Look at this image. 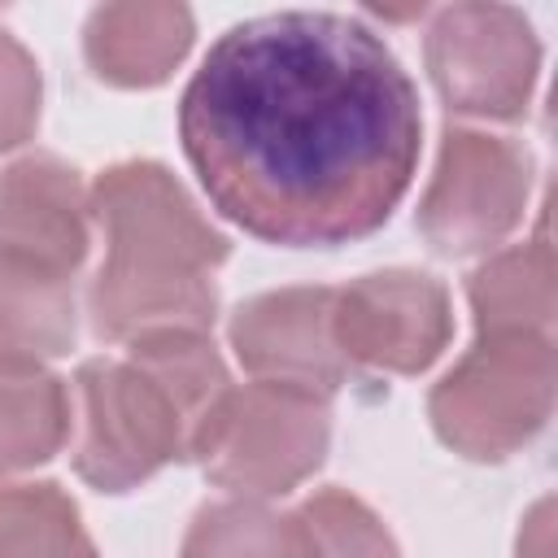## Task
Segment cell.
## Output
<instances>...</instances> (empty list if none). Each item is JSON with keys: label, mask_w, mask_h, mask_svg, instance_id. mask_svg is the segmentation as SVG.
Returning <instances> with one entry per match:
<instances>
[{"label": "cell", "mask_w": 558, "mask_h": 558, "mask_svg": "<svg viewBox=\"0 0 558 558\" xmlns=\"http://www.w3.org/2000/svg\"><path fill=\"white\" fill-rule=\"evenodd\" d=\"M418 131L410 74L344 13L288 9L231 26L179 100V140L214 209L292 248L384 227L414 179Z\"/></svg>", "instance_id": "cell-1"}, {"label": "cell", "mask_w": 558, "mask_h": 558, "mask_svg": "<svg viewBox=\"0 0 558 558\" xmlns=\"http://www.w3.org/2000/svg\"><path fill=\"white\" fill-rule=\"evenodd\" d=\"M87 205L109 244L87 288L96 336L131 344L157 331H209L218 314L214 270L231 244L183 183L157 161H118L87 187Z\"/></svg>", "instance_id": "cell-2"}, {"label": "cell", "mask_w": 558, "mask_h": 558, "mask_svg": "<svg viewBox=\"0 0 558 558\" xmlns=\"http://www.w3.org/2000/svg\"><path fill=\"white\" fill-rule=\"evenodd\" d=\"M74 471L100 493H126L196 453L179 397L131 353L92 357L74 375Z\"/></svg>", "instance_id": "cell-3"}, {"label": "cell", "mask_w": 558, "mask_h": 558, "mask_svg": "<svg viewBox=\"0 0 558 558\" xmlns=\"http://www.w3.org/2000/svg\"><path fill=\"white\" fill-rule=\"evenodd\" d=\"M554 379V336L480 331L458 366L432 388L427 414L449 449L475 462H497L545 427Z\"/></svg>", "instance_id": "cell-4"}, {"label": "cell", "mask_w": 558, "mask_h": 558, "mask_svg": "<svg viewBox=\"0 0 558 558\" xmlns=\"http://www.w3.org/2000/svg\"><path fill=\"white\" fill-rule=\"evenodd\" d=\"M331 440V405L327 397L253 379L231 388L196 462L218 488L235 497H279L310 480Z\"/></svg>", "instance_id": "cell-5"}, {"label": "cell", "mask_w": 558, "mask_h": 558, "mask_svg": "<svg viewBox=\"0 0 558 558\" xmlns=\"http://www.w3.org/2000/svg\"><path fill=\"white\" fill-rule=\"evenodd\" d=\"M527 187L532 157L523 144L475 126H449L418 201V231L449 257L488 253L519 227Z\"/></svg>", "instance_id": "cell-6"}, {"label": "cell", "mask_w": 558, "mask_h": 558, "mask_svg": "<svg viewBox=\"0 0 558 558\" xmlns=\"http://www.w3.org/2000/svg\"><path fill=\"white\" fill-rule=\"evenodd\" d=\"M427 74L449 109L471 118H523L541 70L532 22L510 4H449L427 26Z\"/></svg>", "instance_id": "cell-7"}, {"label": "cell", "mask_w": 558, "mask_h": 558, "mask_svg": "<svg viewBox=\"0 0 558 558\" xmlns=\"http://www.w3.org/2000/svg\"><path fill=\"white\" fill-rule=\"evenodd\" d=\"M331 331L349 366L418 375L449 344V292L423 270H375L336 288Z\"/></svg>", "instance_id": "cell-8"}, {"label": "cell", "mask_w": 558, "mask_h": 558, "mask_svg": "<svg viewBox=\"0 0 558 558\" xmlns=\"http://www.w3.org/2000/svg\"><path fill=\"white\" fill-rule=\"evenodd\" d=\"M336 288H275L231 314V349L244 371L275 384H296L318 397L353 379L349 357L331 331Z\"/></svg>", "instance_id": "cell-9"}, {"label": "cell", "mask_w": 558, "mask_h": 558, "mask_svg": "<svg viewBox=\"0 0 558 558\" xmlns=\"http://www.w3.org/2000/svg\"><path fill=\"white\" fill-rule=\"evenodd\" d=\"M87 244L92 205L74 166L31 153L0 170V253L74 279Z\"/></svg>", "instance_id": "cell-10"}, {"label": "cell", "mask_w": 558, "mask_h": 558, "mask_svg": "<svg viewBox=\"0 0 558 558\" xmlns=\"http://www.w3.org/2000/svg\"><path fill=\"white\" fill-rule=\"evenodd\" d=\"M192 13L170 0L100 4L87 17V65L113 87H157L192 48Z\"/></svg>", "instance_id": "cell-11"}, {"label": "cell", "mask_w": 558, "mask_h": 558, "mask_svg": "<svg viewBox=\"0 0 558 558\" xmlns=\"http://www.w3.org/2000/svg\"><path fill=\"white\" fill-rule=\"evenodd\" d=\"M70 423V388L39 357L0 353V475L48 462Z\"/></svg>", "instance_id": "cell-12"}, {"label": "cell", "mask_w": 558, "mask_h": 558, "mask_svg": "<svg viewBox=\"0 0 558 558\" xmlns=\"http://www.w3.org/2000/svg\"><path fill=\"white\" fill-rule=\"evenodd\" d=\"M480 331H541L554 327V248L545 235L493 253L466 283Z\"/></svg>", "instance_id": "cell-13"}, {"label": "cell", "mask_w": 558, "mask_h": 558, "mask_svg": "<svg viewBox=\"0 0 558 558\" xmlns=\"http://www.w3.org/2000/svg\"><path fill=\"white\" fill-rule=\"evenodd\" d=\"M74 344V279L0 253V353L57 357Z\"/></svg>", "instance_id": "cell-14"}, {"label": "cell", "mask_w": 558, "mask_h": 558, "mask_svg": "<svg viewBox=\"0 0 558 558\" xmlns=\"http://www.w3.org/2000/svg\"><path fill=\"white\" fill-rule=\"evenodd\" d=\"M183 558H323L310 523L257 497H231L196 510Z\"/></svg>", "instance_id": "cell-15"}, {"label": "cell", "mask_w": 558, "mask_h": 558, "mask_svg": "<svg viewBox=\"0 0 558 558\" xmlns=\"http://www.w3.org/2000/svg\"><path fill=\"white\" fill-rule=\"evenodd\" d=\"M0 558H96V545L57 484L0 480Z\"/></svg>", "instance_id": "cell-16"}, {"label": "cell", "mask_w": 558, "mask_h": 558, "mask_svg": "<svg viewBox=\"0 0 558 558\" xmlns=\"http://www.w3.org/2000/svg\"><path fill=\"white\" fill-rule=\"evenodd\" d=\"M323 558H401L384 519L344 488H323L301 506Z\"/></svg>", "instance_id": "cell-17"}, {"label": "cell", "mask_w": 558, "mask_h": 558, "mask_svg": "<svg viewBox=\"0 0 558 558\" xmlns=\"http://www.w3.org/2000/svg\"><path fill=\"white\" fill-rule=\"evenodd\" d=\"M39 65L35 57L0 26V153L31 140L39 122Z\"/></svg>", "instance_id": "cell-18"}, {"label": "cell", "mask_w": 558, "mask_h": 558, "mask_svg": "<svg viewBox=\"0 0 558 558\" xmlns=\"http://www.w3.org/2000/svg\"><path fill=\"white\" fill-rule=\"evenodd\" d=\"M554 554V506L536 501V510L523 519L519 532V558H549Z\"/></svg>", "instance_id": "cell-19"}]
</instances>
